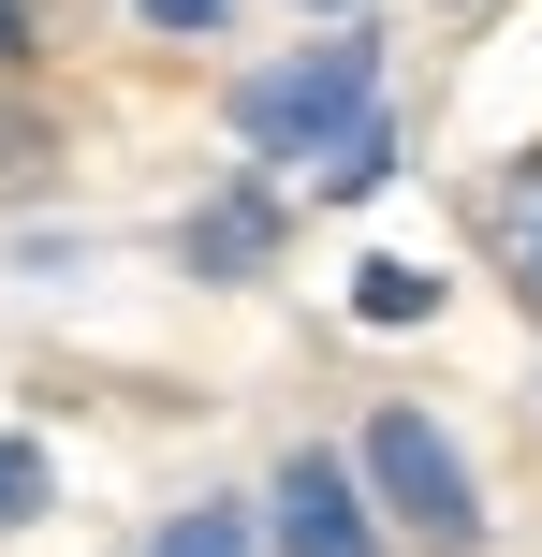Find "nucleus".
Wrapping results in <instances>:
<instances>
[{"mask_svg":"<svg viewBox=\"0 0 542 557\" xmlns=\"http://www.w3.org/2000/svg\"><path fill=\"white\" fill-rule=\"evenodd\" d=\"M367 103H381V45H367V29H338V45H308V59H264V74H235V133H250L264 162H293V176H308Z\"/></svg>","mask_w":542,"mask_h":557,"instance_id":"obj_1","label":"nucleus"},{"mask_svg":"<svg viewBox=\"0 0 542 557\" xmlns=\"http://www.w3.org/2000/svg\"><path fill=\"white\" fill-rule=\"evenodd\" d=\"M367 499H381V529H411L426 557H484V484H469V455L440 441L426 411H367Z\"/></svg>","mask_w":542,"mask_h":557,"instance_id":"obj_2","label":"nucleus"},{"mask_svg":"<svg viewBox=\"0 0 542 557\" xmlns=\"http://www.w3.org/2000/svg\"><path fill=\"white\" fill-rule=\"evenodd\" d=\"M264 529H279V557H396L381 543V499L367 470H338V455H279V484H264Z\"/></svg>","mask_w":542,"mask_h":557,"instance_id":"obj_3","label":"nucleus"},{"mask_svg":"<svg viewBox=\"0 0 542 557\" xmlns=\"http://www.w3.org/2000/svg\"><path fill=\"white\" fill-rule=\"evenodd\" d=\"M264 250H279V206H264V191H220L191 221V278H250Z\"/></svg>","mask_w":542,"mask_h":557,"instance_id":"obj_4","label":"nucleus"},{"mask_svg":"<svg viewBox=\"0 0 542 557\" xmlns=\"http://www.w3.org/2000/svg\"><path fill=\"white\" fill-rule=\"evenodd\" d=\"M381 176H396V117L367 103V117H352V133H338V147H323V162H308V191H323V206H367Z\"/></svg>","mask_w":542,"mask_h":557,"instance_id":"obj_5","label":"nucleus"},{"mask_svg":"<svg viewBox=\"0 0 542 557\" xmlns=\"http://www.w3.org/2000/svg\"><path fill=\"white\" fill-rule=\"evenodd\" d=\"M484 221H499V264H514V294L542 308V147L499 176V206H484Z\"/></svg>","mask_w":542,"mask_h":557,"instance_id":"obj_6","label":"nucleus"},{"mask_svg":"<svg viewBox=\"0 0 542 557\" xmlns=\"http://www.w3.org/2000/svg\"><path fill=\"white\" fill-rule=\"evenodd\" d=\"M147 557H250V499H191L147 529Z\"/></svg>","mask_w":542,"mask_h":557,"instance_id":"obj_7","label":"nucleus"},{"mask_svg":"<svg viewBox=\"0 0 542 557\" xmlns=\"http://www.w3.org/2000/svg\"><path fill=\"white\" fill-rule=\"evenodd\" d=\"M352 308H367V323H426V308H440V278L381 250V264H352Z\"/></svg>","mask_w":542,"mask_h":557,"instance_id":"obj_8","label":"nucleus"},{"mask_svg":"<svg viewBox=\"0 0 542 557\" xmlns=\"http://www.w3.org/2000/svg\"><path fill=\"white\" fill-rule=\"evenodd\" d=\"M15 513H45V455H29V441H0V529H15Z\"/></svg>","mask_w":542,"mask_h":557,"instance_id":"obj_9","label":"nucleus"},{"mask_svg":"<svg viewBox=\"0 0 542 557\" xmlns=\"http://www.w3.org/2000/svg\"><path fill=\"white\" fill-rule=\"evenodd\" d=\"M147 29H235V0H133Z\"/></svg>","mask_w":542,"mask_h":557,"instance_id":"obj_10","label":"nucleus"},{"mask_svg":"<svg viewBox=\"0 0 542 557\" xmlns=\"http://www.w3.org/2000/svg\"><path fill=\"white\" fill-rule=\"evenodd\" d=\"M0 59H29V0H0Z\"/></svg>","mask_w":542,"mask_h":557,"instance_id":"obj_11","label":"nucleus"},{"mask_svg":"<svg viewBox=\"0 0 542 557\" xmlns=\"http://www.w3.org/2000/svg\"><path fill=\"white\" fill-rule=\"evenodd\" d=\"M323 15H338V0H323Z\"/></svg>","mask_w":542,"mask_h":557,"instance_id":"obj_12","label":"nucleus"}]
</instances>
